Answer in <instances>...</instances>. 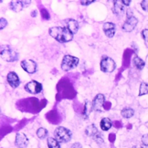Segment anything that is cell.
Here are the masks:
<instances>
[{"label": "cell", "instance_id": "cell-1", "mask_svg": "<svg viewBox=\"0 0 148 148\" xmlns=\"http://www.w3.org/2000/svg\"><path fill=\"white\" fill-rule=\"evenodd\" d=\"M49 33L53 38H55L57 41H59L60 43L69 42L72 40L73 38V34L67 27H50Z\"/></svg>", "mask_w": 148, "mask_h": 148}, {"label": "cell", "instance_id": "cell-2", "mask_svg": "<svg viewBox=\"0 0 148 148\" xmlns=\"http://www.w3.org/2000/svg\"><path fill=\"white\" fill-rule=\"evenodd\" d=\"M71 132L65 127L60 126L58 128H56L54 131V136L55 139L59 142V143H63L66 144L68 142H70L71 139Z\"/></svg>", "mask_w": 148, "mask_h": 148}, {"label": "cell", "instance_id": "cell-3", "mask_svg": "<svg viewBox=\"0 0 148 148\" xmlns=\"http://www.w3.org/2000/svg\"><path fill=\"white\" fill-rule=\"evenodd\" d=\"M79 59L76 57H73L71 55H65L62 59L61 62V69L64 71H69L74 68H76L79 64Z\"/></svg>", "mask_w": 148, "mask_h": 148}, {"label": "cell", "instance_id": "cell-4", "mask_svg": "<svg viewBox=\"0 0 148 148\" xmlns=\"http://www.w3.org/2000/svg\"><path fill=\"white\" fill-rule=\"evenodd\" d=\"M101 71L103 72H112L115 70L116 68V64L114 60L112 59L109 58V57H106V58H103L101 61Z\"/></svg>", "mask_w": 148, "mask_h": 148}, {"label": "cell", "instance_id": "cell-5", "mask_svg": "<svg viewBox=\"0 0 148 148\" xmlns=\"http://www.w3.org/2000/svg\"><path fill=\"white\" fill-rule=\"evenodd\" d=\"M1 58L7 62H13L18 59V54L11 49H5L1 50Z\"/></svg>", "mask_w": 148, "mask_h": 148}, {"label": "cell", "instance_id": "cell-6", "mask_svg": "<svg viewBox=\"0 0 148 148\" xmlns=\"http://www.w3.org/2000/svg\"><path fill=\"white\" fill-rule=\"evenodd\" d=\"M24 89L26 90V92H29V93L38 94L42 90V85H41V83H39L36 81H31L25 85Z\"/></svg>", "mask_w": 148, "mask_h": 148}, {"label": "cell", "instance_id": "cell-7", "mask_svg": "<svg viewBox=\"0 0 148 148\" xmlns=\"http://www.w3.org/2000/svg\"><path fill=\"white\" fill-rule=\"evenodd\" d=\"M22 69L27 73L32 74L34 72H36L37 71V63L32 60H24L21 61L20 63Z\"/></svg>", "mask_w": 148, "mask_h": 148}, {"label": "cell", "instance_id": "cell-8", "mask_svg": "<svg viewBox=\"0 0 148 148\" xmlns=\"http://www.w3.org/2000/svg\"><path fill=\"white\" fill-rule=\"evenodd\" d=\"M138 23V20L135 16H132V18H128L127 20L124 22L123 25V30L125 32H131L134 29Z\"/></svg>", "mask_w": 148, "mask_h": 148}, {"label": "cell", "instance_id": "cell-9", "mask_svg": "<svg viewBox=\"0 0 148 148\" xmlns=\"http://www.w3.org/2000/svg\"><path fill=\"white\" fill-rule=\"evenodd\" d=\"M105 98L104 95L99 93L95 96V98L92 101V111H101L102 106L104 104Z\"/></svg>", "mask_w": 148, "mask_h": 148}, {"label": "cell", "instance_id": "cell-10", "mask_svg": "<svg viewBox=\"0 0 148 148\" xmlns=\"http://www.w3.org/2000/svg\"><path fill=\"white\" fill-rule=\"evenodd\" d=\"M16 145L18 148H25L28 145V139L25 134L18 133L16 135V141H15Z\"/></svg>", "mask_w": 148, "mask_h": 148}, {"label": "cell", "instance_id": "cell-11", "mask_svg": "<svg viewBox=\"0 0 148 148\" xmlns=\"http://www.w3.org/2000/svg\"><path fill=\"white\" fill-rule=\"evenodd\" d=\"M7 81L9 83V85L12 88H16L19 86L20 84V81H19V78L18 76V74L15 73L14 71H10L8 76H7Z\"/></svg>", "mask_w": 148, "mask_h": 148}, {"label": "cell", "instance_id": "cell-12", "mask_svg": "<svg viewBox=\"0 0 148 148\" xmlns=\"http://www.w3.org/2000/svg\"><path fill=\"white\" fill-rule=\"evenodd\" d=\"M102 29H103L105 35L108 38H112L115 35V25L112 23V22H106L103 24L102 27Z\"/></svg>", "mask_w": 148, "mask_h": 148}, {"label": "cell", "instance_id": "cell-13", "mask_svg": "<svg viewBox=\"0 0 148 148\" xmlns=\"http://www.w3.org/2000/svg\"><path fill=\"white\" fill-rule=\"evenodd\" d=\"M124 11V8H123V4L122 1H113V7H112V12L113 14H115L116 16H121L123 15Z\"/></svg>", "mask_w": 148, "mask_h": 148}, {"label": "cell", "instance_id": "cell-14", "mask_svg": "<svg viewBox=\"0 0 148 148\" xmlns=\"http://www.w3.org/2000/svg\"><path fill=\"white\" fill-rule=\"evenodd\" d=\"M67 28L69 29L72 34H75L79 30V24L76 20L74 19H70L67 22Z\"/></svg>", "mask_w": 148, "mask_h": 148}, {"label": "cell", "instance_id": "cell-15", "mask_svg": "<svg viewBox=\"0 0 148 148\" xmlns=\"http://www.w3.org/2000/svg\"><path fill=\"white\" fill-rule=\"evenodd\" d=\"M10 8L13 11H15V12H20L24 8L23 2L22 1H12L10 3Z\"/></svg>", "mask_w": 148, "mask_h": 148}, {"label": "cell", "instance_id": "cell-16", "mask_svg": "<svg viewBox=\"0 0 148 148\" xmlns=\"http://www.w3.org/2000/svg\"><path fill=\"white\" fill-rule=\"evenodd\" d=\"M100 126L102 131H108L112 127V122L109 118H106V117L102 118L101 121V123H100Z\"/></svg>", "mask_w": 148, "mask_h": 148}, {"label": "cell", "instance_id": "cell-17", "mask_svg": "<svg viewBox=\"0 0 148 148\" xmlns=\"http://www.w3.org/2000/svg\"><path fill=\"white\" fill-rule=\"evenodd\" d=\"M85 133L89 136H93V137H95L96 135H98V130L94 124H90L86 128V130H85Z\"/></svg>", "mask_w": 148, "mask_h": 148}, {"label": "cell", "instance_id": "cell-18", "mask_svg": "<svg viewBox=\"0 0 148 148\" xmlns=\"http://www.w3.org/2000/svg\"><path fill=\"white\" fill-rule=\"evenodd\" d=\"M134 64L136 69L139 70V71H141L142 69H144V67L145 65V61L142 59H140L139 57H137V56H135L134 58Z\"/></svg>", "mask_w": 148, "mask_h": 148}, {"label": "cell", "instance_id": "cell-19", "mask_svg": "<svg viewBox=\"0 0 148 148\" xmlns=\"http://www.w3.org/2000/svg\"><path fill=\"white\" fill-rule=\"evenodd\" d=\"M121 114L123 118L129 119L131 117H133L134 114V111L131 108H123V109L121 111Z\"/></svg>", "mask_w": 148, "mask_h": 148}, {"label": "cell", "instance_id": "cell-20", "mask_svg": "<svg viewBox=\"0 0 148 148\" xmlns=\"http://www.w3.org/2000/svg\"><path fill=\"white\" fill-rule=\"evenodd\" d=\"M48 146L49 148H60V143L55 138H48Z\"/></svg>", "mask_w": 148, "mask_h": 148}, {"label": "cell", "instance_id": "cell-21", "mask_svg": "<svg viewBox=\"0 0 148 148\" xmlns=\"http://www.w3.org/2000/svg\"><path fill=\"white\" fill-rule=\"evenodd\" d=\"M148 93V84L146 82H142L139 89V96H143Z\"/></svg>", "mask_w": 148, "mask_h": 148}, {"label": "cell", "instance_id": "cell-22", "mask_svg": "<svg viewBox=\"0 0 148 148\" xmlns=\"http://www.w3.org/2000/svg\"><path fill=\"white\" fill-rule=\"evenodd\" d=\"M37 135L39 139H44L45 137H47L48 135V130L45 128H39L37 131Z\"/></svg>", "mask_w": 148, "mask_h": 148}, {"label": "cell", "instance_id": "cell-23", "mask_svg": "<svg viewBox=\"0 0 148 148\" xmlns=\"http://www.w3.org/2000/svg\"><path fill=\"white\" fill-rule=\"evenodd\" d=\"M41 16H42V18L44 19H49V12L45 8H43L41 10Z\"/></svg>", "mask_w": 148, "mask_h": 148}, {"label": "cell", "instance_id": "cell-24", "mask_svg": "<svg viewBox=\"0 0 148 148\" xmlns=\"http://www.w3.org/2000/svg\"><path fill=\"white\" fill-rule=\"evenodd\" d=\"M7 25H8V21L7 20H5L4 18H0V28H1V29H3L4 27H7Z\"/></svg>", "mask_w": 148, "mask_h": 148}, {"label": "cell", "instance_id": "cell-25", "mask_svg": "<svg viewBox=\"0 0 148 148\" xmlns=\"http://www.w3.org/2000/svg\"><path fill=\"white\" fill-rule=\"evenodd\" d=\"M141 7L145 11H148V0H144V1H142Z\"/></svg>", "mask_w": 148, "mask_h": 148}, {"label": "cell", "instance_id": "cell-26", "mask_svg": "<svg viewBox=\"0 0 148 148\" xmlns=\"http://www.w3.org/2000/svg\"><path fill=\"white\" fill-rule=\"evenodd\" d=\"M142 143H143L144 145L148 146V134H145L142 137Z\"/></svg>", "mask_w": 148, "mask_h": 148}, {"label": "cell", "instance_id": "cell-27", "mask_svg": "<svg viewBox=\"0 0 148 148\" xmlns=\"http://www.w3.org/2000/svg\"><path fill=\"white\" fill-rule=\"evenodd\" d=\"M142 36H143L145 40H146L148 42V29H144L142 31Z\"/></svg>", "mask_w": 148, "mask_h": 148}, {"label": "cell", "instance_id": "cell-28", "mask_svg": "<svg viewBox=\"0 0 148 148\" xmlns=\"http://www.w3.org/2000/svg\"><path fill=\"white\" fill-rule=\"evenodd\" d=\"M93 3V0H90V1H81V4L83 5H88L90 4H92Z\"/></svg>", "mask_w": 148, "mask_h": 148}, {"label": "cell", "instance_id": "cell-29", "mask_svg": "<svg viewBox=\"0 0 148 148\" xmlns=\"http://www.w3.org/2000/svg\"><path fill=\"white\" fill-rule=\"evenodd\" d=\"M122 2H123V4L124 5H129L130 3H131L130 0H122Z\"/></svg>", "mask_w": 148, "mask_h": 148}, {"label": "cell", "instance_id": "cell-30", "mask_svg": "<svg viewBox=\"0 0 148 148\" xmlns=\"http://www.w3.org/2000/svg\"><path fill=\"white\" fill-rule=\"evenodd\" d=\"M133 148H143L142 146H138V145H136V146H134V147H133Z\"/></svg>", "mask_w": 148, "mask_h": 148}]
</instances>
